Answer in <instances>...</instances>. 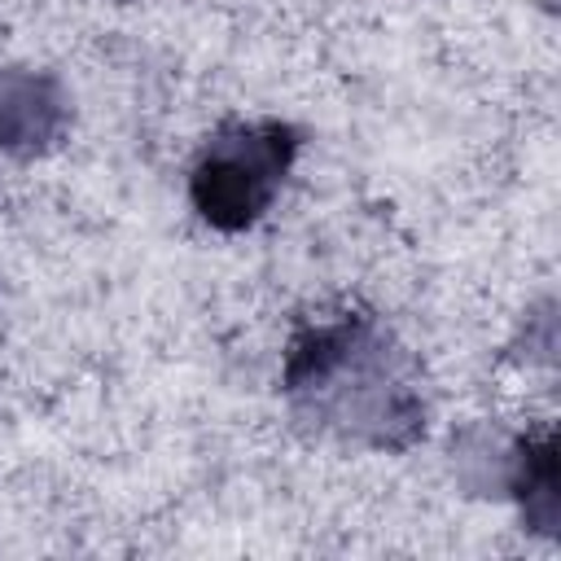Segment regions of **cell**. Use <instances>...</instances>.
Wrapping results in <instances>:
<instances>
[{
	"label": "cell",
	"mask_w": 561,
	"mask_h": 561,
	"mask_svg": "<svg viewBox=\"0 0 561 561\" xmlns=\"http://www.w3.org/2000/svg\"><path fill=\"white\" fill-rule=\"evenodd\" d=\"M70 127V96L57 75L39 66L0 70V153L39 158L61 145Z\"/></svg>",
	"instance_id": "3"
},
{
	"label": "cell",
	"mask_w": 561,
	"mask_h": 561,
	"mask_svg": "<svg viewBox=\"0 0 561 561\" xmlns=\"http://www.w3.org/2000/svg\"><path fill=\"white\" fill-rule=\"evenodd\" d=\"M280 390L316 434L368 451H408L425 434V390L412 355L359 311L294 329Z\"/></svg>",
	"instance_id": "1"
},
{
	"label": "cell",
	"mask_w": 561,
	"mask_h": 561,
	"mask_svg": "<svg viewBox=\"0 0 561 561\" xmlns=\"http://www.w3.org/2000/svg\"><path fill=\"white\" fill-rule=\"evenodd\" d=\"M504 495H513L526 530L557 535L561 522V451L557 434H522L508 443V469H504Z\"/></svg>",
	"instance_id": "4"
},
{
	"label": "cell",
	"mask_w": 561,
	"mask_h": 561,
	"mask_svg": "<svg viewBox=\"0 0 561 561\" xmlns=\"http://www.w3.org/2000/svg\"><path fill=\"white\" fill-rule=\"evenodd\" d=\"M298 145L302 140L285 118H232L215 127L188 167V202L197 219L215 232L254 228L280 197Z\"/></svg>",
	"instance_id": "2"
}]
</instances>
